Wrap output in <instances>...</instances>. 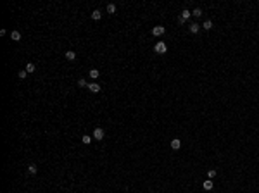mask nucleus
I'll return each mask as SVG.
<instances>
[{
	"instance_id": "39448f33",
	"label": "nucleus",
	"mask_w": 259,
	"mask_h": 193,
	"mask_svg": "<svg viewBox=\"0 0 259 193\" xmlns=\"http://www.w3.org/2000/svg\"><path fill=\"white\" fill-rule=\"evenodd\" d=\"M180 147H181V141L178 140V138H173L171 140V148L173 150H180Z\"/></svg>"
},
{
	"instance_id": "7ed1b4c3",
	"label": "nucleus",
	"mask_w": 259,
	"mask_h": 193,
	"mask_svg": "<svg viewBox=\"0 0 259 193\" xmlns=\"http://www.w3.org/2000/svg\"><path fill=\"white\" fill-rule=\"evenodd\" d=\"M88 90H90L92 93H99L100 91V85L99 83H88Z\"/></svg>"
},
{
	"instance_id": "4468645a",
	"label": "nucleus",
	"mask_w": 259,
	"mask_h": 193,
	"mask_svg": "<svg viewBox=\"0 0 259 193\" xmlns=\"http://www.w3.org/2000/svg\"><path fill=\"white\" fill-rule=\"evenodd\" d=\"M17 76H19V78H21V79H24V78H26V76H28V71H26V69H21V71H19V73H17Z\"/></svg>"
},
{
	"instance_id": "423d86ee",
	"label": "nucleus",
	"mask_w": 259,
	"mask_h": 193,
	"mask_svg": "<svg viewBox=\"0 0 259 193\" xmlns=\"http://www.w3.org/2000/svg\"><path fill=\"white\" fill-rule=\"evenodd\" d=\"M10 38H12L14 41H19L21 40V33L17 31V29H14V31H10Z\"/></svg>"
},
{
	"instance_id": "f257e3e1",
	"label": "nucleus",
	"mask_w": 259,
	"mask_h": 193,
	"mask_svg": "<svg viewBox=\"0 0 259 193\" xmlns=\"http://www.w3.org/2000/svg\"><path fill=\"white\" fill-rule=\"evenodd\" d=\"M154 50H156L157 53H161V55H162V53H166V52H168V47H166V43H164V41H157V43H156V47H154Z\"/></svg>"
},
{
	"instance_id": "6ab92c4d",
	"label": "nucleus",
	"mask_w": 259,
	"mask_h": 193,
	"mask_svg": "<svg viewBox=\"0 0 259 193\" xmlns=\"http://www.w3.org/2000/svg\"><path fill=\"white\" fill-rule=\"evenodd\" d=\"M192 16H193V17H200V16H202V10H200V9H195V10L192 12Z\"/></svg>"
},
{
	"instance_id": "2eb2a0df",
	"label": "nucleus",
	"mask_w": 259,
	"mask_h": 193,
	"mask_svg": "<svg viewBox=\"0 0 259 193\" xmlns=\"http://www.w3.org/2000/svg\"><path fill=\"white\" fill-rule=\"evenodd\" d=\"M107 12H109V14H114L116 12V5L114 4H109V5H107Z\"/></svg>"
},
{
	"instance_id": "ddd939ff",
	"label": "nucleus",
	"mask_w": 259,
	"mask_h": 193,
	"mask_svg": "<svg viewBox=\"0 0 259 193\" xmlns=\"http://www.w3.org/2000/svg\"><path fill=\"white\" fill-rule=\"evenodd\" d=\"M28 171H29V174H36V173H38V167H36L35 164H29V166H28Z\"/></svg>"
},
{
	"instance_id": "f8f14e48",
	"label": "nucleus",
	"mask_w": 259,
	"mask_h": 193,
	"mask_svg": "<svg viewBox=\"0 0 259 193\" xmlns=\"http://www.w3.org/2000/svg\"><path fill=\"white\" fill-rule=\"evenodd\" d=\"M213 181H211V179H206V181H204V190H207V191H209V190H213Z\"/></svg>"
},
{
	"instance_id": "f03ea898",
	"label": "nucleus",
	"mask_w": 259,
	"mask_h": 193,
	"mask_svg": "<svg viewBox=\"0 0 259 193\" xmlns=\"http://www.w3.org/2000/svg\"><path fill=\"white\" fill-rule=\"evenodd\" d=\"M104 136H105V131H104L102 128H97V129H95L93 131V140H104Z\"/></svg>"
},
{
	"instance_id": "9d476101",
	"label": "nucleus",
	"mask_w": 259,
	"mask_h": 193,
	"mask_svg": "<svg viewBox=\"0 0 259 193\" xmlns=\"http://www.w3.org/2000/svg\"><path fill=\"white\" fill-rule=\"evenodd\" d=\"M66 59L67 60H74V59H76V53H74L73 50H67L66 52Z\"/></svg>"
},
{
	"instance_id": "0eeeda50",
	"label": "nucleus",
	"mask_w": 259,
	"mask_h": 193,
	"mask_svg": "<svg viewBox=\"0 0 259 193\" xmlns=\"http://www.w3.org/2000/svg\"><path fill=\"white\" fill-rule=\"evenodd\" d=\"M99 69H90V71H88V76H90V78L92 79H97V78H99Z\"/></svg>"
},
{
	"instance_id": "9b49d317",
	"label": "nucleus",
	"mask_w": 259,
	"mask_h": 193,
	"mask_svg": "<svg viewBox=\"0 0 259 193\" xmlns=\"http://www.w3.org/2000/svg\"><path fill=\"white\" fill-rule=\"evenodd\" d=\"M100 17H102V12H100V10H93V12H92V19L93 21H99Z\"/></svg>"
},
{
	"instance_id": "1a4fd4ad",
	"label": "nucleus",
	"mask_w": 259,
	"mask_h": 193,
	"mask_svg": "<svg viewBox=\"0 0 259 193\" xmlns=\"http://www.w3.org/2000/svg\"><path fill=\"white\" fill-rule=\"evenodd\" d=\"M190 16H192V14H190V10H188V9H185V10H181V14H180V17H181L183 21H187V19H188Z\"/></svg>"
},
{
	"instance_id": "412c9836",
	"label": "nucleus",
	"mask_w": 259,
	"mask_h": 193,
	"mask_svg": "<svg viewBox=\"0 0 259 193\" xmlns=\"http://www.w3.org/2000/svg\"><path fill=\"white\" fill-rule=\"evenodd\" d=\"M214 176H216V171H214V169L207 171V178H209V179H211V178H214Z\"/></svg>"
},
{
	"instance_id": "dca6fc26",
	"label": "nucleus",
	"mask_w": 259,
	"mask_h": 193,
	"mask_svg": "<svg viewBox=\"0 0 259 193\" xmlns=\"http://www.w3.org/2000/svg\"><path fill=\"white\" fill-rule=\"evenodd\" d=\"M81 141H83V143H85V145H88V143H90V141H92V136H90V135H85V136H83V138H81Z\"/></svg>"
},
{
	"instance_id": "aec40b11",
	"label": "nucleus",
	"mask_w": 259,
	"mask_h": 193,
	"mask_svg": "<svg viewBox=\"0 0 259 193\" xmlns=\"http://www.w3.org/2000/svg\"><path fill=\"white\" fill-rule=\"evenodd\" d=\"M78 86H80V88H83V86H88V83H86V79H83V78H81V79L78 81Z\"/></svg>"
},
{
	"instance_id": "f3484780",
	"label": "nucleus",
	"mask_w": 259,
	"mask_h": 193,
	"mask_svg": "<svg viewBox=\"0 0 259 193\" xmlns=\"http://www.w3.org/2000/svg\"><path fill=\"white\" fill-rule=\"evenodd\" d=\"M26 71H28V74H29V73H35V71H36V67H35V64H28V66H26Z\"/></svg>"
},
{
	"instance_id": "a211bd4d",
	"label": "nucleus",
	"mask_w": 259,
	"mask_h": 193,
	"mask_svg": "<svg viewBox=\"0 0 259 193\" xmlns=\"http://www.w3.org/2000/svg\"><path fill=\"white\" fill-rule=\"evenodd\" d=\"M204 29H211L213 28V21H204V26H202Z\"/></svg>"
},
{
	"instance_id": "20e7f679",
	"label": "nucleus",
	"mask_w": 259,
	"mask_h": 193,
	"mask_svg": "<svg viewBox=\"0 0 259 193\" xmlns=\"http://www.w3.org/2000/svg\"><path fill=\"white\" fill-rule=\"evenodd\" d=\"M152 35H154V36H161V35H164V28H162V26H154V28H152Z\"/></svg>"
},
{
	"instance_id": "6e6552de",
	"label": "nucleus",
	"mask_w": 259,
	"mask_h": 193,
	"mask_svg": "<svg viewBox=\"0 0 259 193\" xmlns=\"http://www.w3.org/2000/svg\"><path fill=\"white\" fill-rule=\"evenodd\" d=\"M199 29H200V26L197 24V23H192V24H190V33H199Z\"/></svg>"
}]
</instances>
